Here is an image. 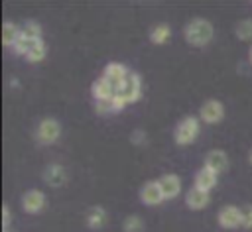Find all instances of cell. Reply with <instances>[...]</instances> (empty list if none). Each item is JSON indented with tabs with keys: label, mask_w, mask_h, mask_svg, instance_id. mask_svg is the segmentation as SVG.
Returning <instances> with one entry per match:
<instances>
[{
	"label": "cell",
	"mask_w": 252,
	"mask_h": 232,
	"mask_svg": "<svg viewBox=\"0 0 252 232\" xmlns=\"http://www.w3.org/2000/svg\"><path fill=\"white\" fill-rule=\"evenodd\" d=\"M213 35H215V28L205 18H193L183 28V37L193 47H205L207 43H211Z\"/></svg>",
	"instance_id": "obj_1"
},
{
	"label": "cell",
	"mask_w": 252,
	"mask_h": 232,
	"mask_svg": "<svg viewBox=\"0 0 252 232\" xmlns=\"http://www.w3.org/2000/svg\"><path fill=\"white\" fill-rule=\"evenodd\" d=\"M201 132V120L197 116H185L175 126V144L177 145H191Z\"/></svg>",
	"instance_id": "obj_2"
},
{
	"label": "cell",
	"mask_w": 252,
	"mask_h": 232,
	"mask_svg": "<svg viewBox=\"0 0 252 232\" xmlns=\"http://www.w3.org/2000/svg\"><path fill=\"white\" fill-rule=\"evenodd\" d=\"M35 140L41 145H51L61 138V124L55 118H43L35 128Z\"/></svg>",
	"instance_id": "obj_3"
},
{
	"label": "cell",
	"mask_w": 252,
	"mask_h": 232,
	"mask_svg": "<svg viewBox=\"0 0 252 232\" xmlns=\"http://www.w3.org/2000/svg\"><path fill=\"white\" fill-rule=\"evenodd\" d=\"M118 96H120L126 104H134V102H138V100L142 98V79H140L138 73L130 71V75H128L126 81H124V85H122L120 90H118Z\"/></svg>",
	"instance_id": "obj_4"
},
{
	"label": "cell",
	"mask_w": 252,
	"mask_h": 232,
	"mask_svg": "<svg viewBox=\"0 0 252 232\" xmlns=\"http://www.w3.org/2000/svg\"><path fill=\"white\" fill-rule=\"evenodd\" d=\"M224 118V104L217 98H209L199 108V120L205 124H219Z\"/></svg>",
	"instance_id": "obj_5"
},
{
	"label": "cell",
	"mask_w": 252,
	"mask_h": 232,
	"mask_svg": "<svg viewBox=\"0 0 252 232\" xmlns=\"http://www.w3.org/2000/svg\"><path fill=\"white\" fill-rule=\"evenodd\" d=\"M128 75H130V69L124 63H118V61H110L104 67V71H102V77L116 88V92L120 90V87L124 85V81H126Z\"/></svg>",
	"instance_id": "obj_6"
},
{
	"label": "cell",
	"mask_w": 252,
	"mask_h": 232,
	"mask_svg": "<svg viewBox=\"0 0 252 232\" xmlns=\"http://www.w3.org/2000/svg\"><path fill=\"white\" fill-rule=\"evenodd\" d=\"M45 193L39 191V189H32V191H26L24 197H22V208L28 212V214H39L43 208H45Z\"/></svg>",
	"instance_id": "obj_7"
},
{
	"label": "cell",
	"mask_w": 252,
	"mask_h": 232,
	"mask_svg": "<svg viewBox=\"0 0 252 232\" xmlns=\"http://www.w3.org/2000/svg\"><path fill=\"white\" fill-rule=\"evenodd\" d=\"M217 218H219L220 228H226V230L238 228V226H242V208L234 206V204H226L219 210Z\"/></svg>",
	"instance_id": "obj_8"
},
{
	"label": "cell",
	"mask_w": 252,
	"mask_h": 232,
	"mask_svg": "<svg viewBox=\"0 0 252 232\" xmlns=\"http://www.w3.org/2000/svg\"><path fill=\"white\" fill-rule=\"evenodd\" d=\"M140 201H142L144 204H148V206H158V204H161L165 199H163V193H161V189H159V183H158V181H148V183H144L142 189H140Z\"/></svg>",
	"instance_id": "obj_9"
},
{
	"label": "cell",
	"mask_w": 252,
	"mask_h": 232,
	"mask_svg": "<svg viewBox=\"0 0 252 232\" xmlns=\"http://www.w3.org/2000/svg\"><path fill=\"white\" fill-rule=\"evenodd\" d=\"M158 183H159V189H161L165 201H171V199L179 197V193H181V179H179L175 173H165V175H161V177L158 179Z\"/></svg>",
	"instance_id": "obj_10"
},
{
	"label": "cell",
	"mask_w": 252,
	"mask_h": 232,
	"mask_svg": "<svg viewBox=\"0 0 252 232\" xmlns=\"http://www.w3.org/2000/svg\"><path fill=\"white\" fill-rule=\"evenodd\" d=\"M205 167H209L217 175L224 173L228 169V155H226V151H222V149H211V151H207V155H205Z\"/></svg>",
	"instance_id": "obj_11"
},
{
	"label": "cell",
	"mask_w": 252,
	"mask_h": 232,
	"mask_svg": "<svg viewBox=\"0 0 252 232\" xmlns=\"http://www.w3.org/2000/svg\"><path fill=\"white\" fill-rule=\"evenodd\" d=\"M217 183H219V175H217L215 171H211L209 167L203 165V167L195 173L193 187H195V189H201V191H205V193H209L211 189L217 187Z\"/></svg>",
	"instance_id": "obj_12"
},
{
	"label": "cell",
	"mask_w": 252,
	"mask_h": 232,
	"mask_svg": "<svg viewBox=\"0 0 252 232\" xmlns=\"http://www.w3.org/2000/svg\"><path fill=\"white\" fill-rule=\"evenodd\" d=\"M43 181L49 187H63L67 183V171L59 163H51L43 169Z\"/></svg>",
	"instance_id": "obj_13"
},
{
	"label": "cell",
	"mask_w": 252,
	"mask_h": 232,
	"mask_svg": "<svg viewBox=\"0 0 252 232\" xmlns=\"http://www.w3.org/2000/svg\"><path fill=\"white\" fill-rule=\"evenodd\" d=\"M185 203H187V206H189L191 210H203V208L209 206L211 195L205 193V191H201V189L191 187V189L187 191V195H185Z\"/></svg>",
	"instance_id": "obj_14"
},
{
	"label": "cell",
	"mask_w": 252,
	"mask_h": 232,
	"mask_svg": "<svg viewBox=\"0 0 252 232\" xmlns=\"http://www.w3.org/2000/svg\"><path fill=\"white\" fill-rule=\"evenodd\" d=\"M91 92H93V96H94V100H110V98H114L116 96V88L100 75L94 83H93V87H91Z\"/></svg>",
	"instance_id": "obj_15"
},
{
	"label": "cell",
	"mask_w": 252,
	"mask_h": 232,
	"mask_svg": "<svg viewBox=\"0 0 252 232\" xmlns=\"http://www.w3.org/2000/svg\"><path fill=\"white\" fill-rule=\"evenodd\" d=\"M126 106H128V104L118 96V92H116V96H114V98H110V100H94V110H96L100 116L116 114V112L124 110Z\"/></svg>",
	"instance_id": "obj_16"
},
{
	"label": "cell",
	"mask_w": 252,
	"mask_h": 232,
	"mask_svg": "<svg viewBox=\"0 0 252 232\" xmlns=\"http://www.w3.org/2000/svg\"><path fill=\"white\" fill-rule=\"evenodd\" d=\"M169 37H171V28L165 22H159L150 29V41L154 45H163L169 41Z\"/></svg>",
	"instance_id": "obj_17"
},
{
	"label": "cell",
	"mask_w": 252,
	"mask_h": 232,
	"mask_svg": "<svg viewBox=\"0 0 252 232\" xmlns=\"http://www.w3.org/2000/svg\"><path fill=\"white\" fill-rule=\"evenodd\" d=\"M85 220H87V226H89V228L98 230V228H102V226L106 224L108 214H106V210H104L102 206H93V208H89Z\"/></svg>",
	"instance_id": "obj_18"
},
{
	"label": "cell",
	"mask_w": 252,
	"mask_h": 232,
	"mask_svg": "<svg viewBox=\"0 0 252 232\" xmlns=\"http://www.w3.org/2000/svg\"><path fill=\"white\" fill-rule=\"evenodd\" d=\"M20 31H22V28L16 26L14 22H4V26H2V43L6 47H14V43L20 37Z\"/></svg>",
	"instance_id": "obj_19"
},
{
	"label": "cell",
	"mask_w": 252,
	"mask_h": 232,
	"mask_svg": "<svg viewBox=\"0 0 252 232\" xmlns=\"http://www.w3.org/2000/svg\"><path fill=\"white\" fill-rule=\"evenodd\" d=\"M22 28V26H20ZM37 39H32L28 33H24V31H20V37H18V41L14 43V47H12V51L16 53V55H22V57H26L28 53H30V49L33 47V43H35Z\"/></svg>",
	"instance_id": "obj_20"
},
{
	"label": "cell",
	"mask_w": 252,
	"mask_h": 232,
	"mask_svg": "<svg viewBox=\"0 0 252 232\" xmlns=\"http://www.w3.org/2000/svg\"><path fill=\"white\" fill-rule=\"evenodd\" d=\"M45 55H47V45H45L43 39H37V41L33 43V47L30 49V53L26 55V59H28L30 63H41V61L45 59Z\"/></svg>",
	"instance_id": "obj_21"
},
{
	"label": "cell",
	"mask_w": 252,
	"mask_h": 232,
	"mask_svg": "<svg viewBox=\"0 0 252 232\" xmlns=\"http://www.w3.org/2000/svg\"><path fill=\"white\" fill-rule=\"evenodd\" d=\"M234 33L240 41H252V18H244L236 24Z\"/></svg>",
	"instance_id": "obj_22"
},
{
	"label": "cell",
	"mask_w": 252,
	"mask_h": 232,
	"mask_svg": "<svg viewBox=\"0 0 252 232\" xmlns=\"http://www.w3.org/2000/svg\"><path fill=\"white\" fill-rule=\"evenodd\" d=\"M144 226L146 224H144L142 216H138V214H130L122 222V230L124 232H144Z\"/></svg>",
	"instance_id": "obj_23"
},
{
	"label": "cell",
	"mask_w": 252,
	"mask_h": 232,
	"mask_svg": "<svg viewBox=\"0 0 252 232\" xmlns=\"http://www.w3.org/2000/svg\"><path fill=\"white\" fill-rule=\"evenodd\" d=\"M22 31L28 33L32 39H43V37H41V26H39V22H35V20H26V22L22 24Z\"/></svg>",
	"instance_id": "obj_24"
},
{
	"label": "cell",
	"mask_w": 252,
	"mask_h": 232,
	"mask_svg": "<svg viewBox=\"0 0 252 232\" xmlns=\"http://www.w3.org/2000/svg\"><path fill=\"white\" fill-rule=\"evenodd\" d=\"M242 228L252 230V204L242 206Z\"/></svg>",
	"instance_id": "obj_25"
},
{
	"label": "cell",
	"mask_w": 252,
	"mask_h": 232,
	"mask_svg": "<svg viewBox=\"0 0 252 232\" xmlns=\"http://www.w3.org/2000/svg\"><path fill=\"white\" fill-rule=\"evenodd\" d=\"M132 144H136V145H146V144H148L146 132H144V130H134V132H132Z\"/></svg>",
	"instance_id": "obj_26"
},
{
	"label": "cell",
	"mask_w": 252,
	"mask_h": 232,
	"mask_svg": "<svg viewBox=\"0 0 252 232\" xmlns=\"http://www.w3.org/2000/svg\"><path fill=\"white\" fill-rule=\"evenodd\" d=\"M10 222H12V212H10V206L4 204L2 206V230H8Z\"/></svg>",
	"instance_id": "obj_27"
},
{
	"label": "cell",
	"mask_w": 252,
	"mask_h": 232,
	"mask_svg": "<svg viewBox=\"0 0 252 232\" xmlns=\"http://www.w3.org/2000/svg\"><path fill=\"white\" fill-rule=\"evenodd\" d=\"M248 59H250V65H252V45H250V51H248Z\"/></svg>",
	"instance_id": "obj_28"
},
{
	"label": "cell",
	"mask_w": 252,
	"mask_h": 232,
	"mask_svg": "<svg viewBox=\"0 0 252 232\" xmlns=\"http://www.w3.org/2000/svg\"><path fill=\"white\" fill-rule=\"evenodd\" d=\"M248 161H250V165H252V149H250V153H248Z\"/></svg>",
	"instance_id": "obj_29"
},
{
	"label": "cell",
	"mask_w": 252,
	"mask_h": 232,
	"mask_svg": "<svg viewBox=\"0 0 252 232\" xmlns=\"http://www.w3.org/2000/svg\"><path fill=\"white\" fill-rule=\"evenodd\" d=\"M2 232H8V230H2Z\"/></svg>",
	"instance_id": "obj_30"
}]
</instances>
